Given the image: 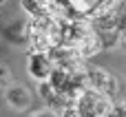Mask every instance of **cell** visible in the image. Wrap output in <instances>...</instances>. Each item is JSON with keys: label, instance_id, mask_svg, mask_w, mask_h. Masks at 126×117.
<instances>
[{"label": "cell", "instance_id": "2", "mask_svg": "<svg viewBox=\"0 0 126 117\" xmlns=\"http://www.w3.org/2000/svg\"><path fill=\"white\" fill-rule=\"evenodd\" d=\"M91 24H93L95 33L100 35L104 49L122 42V35H124V31H126V0L120 2L117 7H113L111 11L97 15Z\"/></svg>", "mask_w": 126, "mask_h": 117}, {"label": "cell", "instance_id": "7", "mask_svg": "<svg viewBox=\"0 0 126 117\" xmlns=\"http://www.w3.org/2000/svg\"><path fill=\"white\" fill-rule=\"evenodd\" d=\"M4 38H7L9 42H13V44L27 42V40H29V24L22 22V20H16L13 24H9V27L4 29Z\"/></svg>", "mask_w": 126, "mask_h": 117}, {"label": "cell", "instance_id": "10", "mask_svg": "<svg viewBox=\"0 0 126 117\" xmlns=\"http://www.w3.org/2000/svg\"><path fill=\"white\" fill-rule=\"evenodd\" d=\"M122 44H124V49H126V31H124V35H122Z\"/></svg>", "mask_w": 126, "mask_h": 117}, {"label": "cell", "instance_id": "8", "mask_svg": "<svg viewBox=\"0 0 126 117\" xmlns=\"http://www.w3.org/2000/svg\"><path fill=\"white\" fill-rule=\"evenodd\" d=\"M20 4H22V9H24L31 18L44 15V4H42V0H22Z\"/></svg>", "mask_w": 126, "mask_h": 117}, {"label": "cell", "instance_id": "9", "mask_svg": "<svg viewBox=\"0 0 126 117\" xmlns=\"http://www.w3.org/2000/svg\"><path fill=\"white\" fill-rule=\"evenodd\" d=\"M13 82V75H11V71L9 69H4V66H0V95H4V91L9 88V84Z\"/></svg>", "mask_w": 126, "mask_h": 117}, {"label": "cell", "instance_id": "5", "mask_svg": "<svg viewBox=\"0 0 126 117\" xmlns=\"http://www.w3.org/2000/svg\"><path fill=\"white\" fill-rule=\"evenodd\" d=\"M27 71L31 77H35L38 82L47 80L53 71V58L47 51H38V49H29V64Z\"/></svg>", "mask_w": 126, "mask_h": 117}, {"label": "cell", "instance_id": "6", "mask_svg": "<svg viewBox=\"0 0 126 117\" xmlns=\"http://www.w3.org/2000/svg\"><path fill=\"white\" fill-rule=\"evenodd\" d=\"M4 102H7L9 108L22 113V111H27L31 106V91L27 86H22V84H13L11 82L9 88L4 91Z\"/></svg>", "mask_w": 126, "mask_h": 117}, {"label": "cell", "instance_id": "3", "mask_svg": "<svg viewBox=\"0 0 126 117\" xmlns=\"http://www.w3.org/2000/svg\"><path fill=\"white\" fill-rule=\"evenodd\" d=\"M113 113V97L86 86L64 111L62 115H111Z\"/></svg>", "mask_w": 126, "mask_h": 117}, {"label": "cell", "instance_id": "4", "mask_svg": "<svg viewBox=\"0 0 126 117\" xmlns=\"http://www.w3.org/2000/svg\"><path fill=\"white\" fill-rule=\"evenodd\" d=\"M86 82L91 88L109 95V97H115L117 91H120V84H117V77L113 73H109L106 69L102 66H95V64H89L86 62Z\"/></svg>", "mask_w": 126, "mask_h": 117}, {"label": "cell", "instance_id": "1", "mask_svg": "<svg viewBox=\"0 0 126 117\" xmlns=\"http://www.w3.org/2000/svg\"><path fill=\"white\" fill-rule=\"evenodd\" d=\"M120 2H124V0H42L44 13L86 20V22H93L97 15L111 11Z\"/></svg>", "mask_w": 126, "mask_h": 117}]
</instances>
